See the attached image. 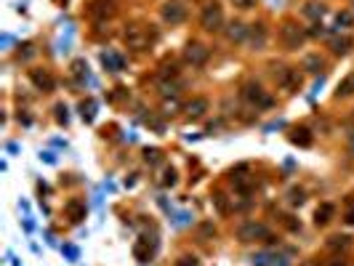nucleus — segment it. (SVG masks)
<instances>
[{
	"mask_svg": "<svg viewBox=\"0 0 354 266\" xmlns=\"http://www.w3.org/2000/svg\"><path fill=\"white\" fill-rule=\"evenodd\" d=\"M242 99L251 104V107H256V109H269V107L275 104L272 96H269L258 83H245V85H242Z\"/></svg>",
	"mask_w": 354,
	"mask_h": 266,
	"instance_id": "obj_1",
	"label": "nucleus"
},
{
	"mask_svg": "<svg viewBox=\"0 0 354 266\" xmlns=\"http://www.w3.org/2000/svg\"><path fill=\"white\" fill-rule=\"evenodd\" d=\"M200 24H203V29H208V32H219L224 27V8L216 3V0L203 8V14H200Z\"/></svg>",
	"mask_w": 354,
	"mask_h": 266,
	"instance_id": "obj_2",
	"label": "nucleus"
},
{
	"mask_svg": "<svg viewBox=\"0 0 354 266\" xmlns=\"http://www.w3.org/2000/svg\"><path fill=\"white\" fill-rule=\"evenodd\" d=\"M280 38H282V43L288 45V48H301V43L306 40V32H304V27L298 24V21H282V27H280Z\"/></svg>",
	"mask_w": 354,
	"mask_h": 266,
	"instance_id": "obj_3",
	"label": "nucleus"
},
{
	"mask_svg": "<svg viewBox=\"0 0 354 266\" xmlns=\"http://www.w3.org/2000/svg\"><path fill=\"white\" fill-rule=\"evenodd\" d=\"M275 80H277V85L282 91H288V94H293V91L301 88V72L296 67H280L275 72Z\"/></svg>",
	"mask_w": 354,
	"mask_h": 266,
	"instance_id": "obj_4",
	"label": "nucleus"
},
{
	"mask_svg": "<svg viewBox=\"0 0 354 266\" xmlns=\"http://www.w3.org/2000/svg\"><path fill=\"white\" fill-rule=\"evenodd\" d=\"M123 43L128 45V48H147V43H149V32L141 27V24H128L125 32H123Z\"/></svg>",
	"mask_w": 354,
	"mask_h": 266,
	"instance_id": "obj_5",
	"label": "nucleus"
},
{
	"mask_svg": "<svg viewBox=\"0 0 354 266\" xmlns=\"http://www.w3.org/2000/svg\"><path fill=\"white\" fill-rule=\"evenodd\" d=\"M160 14H162V21H168V24H181L186 19V6L181 0H165Z\"/></svg>",
	"mask_w": 354,
	"mask_h": 266,
	"instance_id": "obj_6",
	"label": "nucleus"
},
{
	"mask_svg": "<svg viewBox=\"0 0 354 266\" xmlns=\"http://www.w3.org/2000/svg\"><path fill=\"white\" fill-rule=\"evenodd\" d=\"M208 56H210V51L205 48L203 43H197V40L186 43V48H184V62H186V64H192V67H203V64L208 62Z\"/></svg>",
	"mask_w": 354,
	"mask_h": 266,
	"instance_id": "obj_7",
	"label": "nucleus"
},
{
	"mask_svg": "<svg viewBox=\"0 0 354 266\" xmlns=\"http://www.w3.org/2000/svg\"><path fill=\"white\" fill-rule=\"evenodd\" d=\"M237 237L242 242H253V240H261V237H269V229L264 224H256V221H248L237 229Z\"/></svg>",
	"mask_w": 354,
	"mask_h": 266,
	"instance_id": "obj_8",
	"label": "nucleus"
},
{
	"mask_svg": "<svg viewBox=\"0 0 354 266\" xmlns=\"http://www.w3.org/2000/svg\"><path fill=\"white\" fill-rule=\"evenodd\" d=\"M266 40H269V32H266V27L261 24V21L248 27V40H245V43L251 45L253 51H261L264 45H266Z\"/></svg>",
	"mask_w": 354,
	"mask_h": 266,
	"instance_id": "obj_9",
	"label": "nucleus"
},
{
	"mask_svg": "<svg viewBox=\"0 0 354 266\" xmlns=\"http://www.w3.org/2000/svg\"><path fill=\"white\" fill-rule=\"evenodd\" d=\"M30 77H32V83L38 85L40 91H51L53 88V77H51L48 69H32Z\"/></svg>",
	"mask_w": 354,
	"mask_h": 266,
	"instance_id": "obj_10",
	"label": "nucleus"
},
{
	"mask_svg": "<svg viewBox=\"0 0 354 266\" xmlns=\"http://www.w3.org/2000/svg\"><path fill=\"white\" fill-rule=\"evenodd\" d=\"M227 40L229 43H245L248 40V27L242 24V21H232V24L227 27Z\"/></svg>",
	"mask_w": 354,
	"mask_h": 266,
	"instance_id": "obj_11",
	"label": "nucleus"
},
{
	"mask_svg": "<svg viewBox=\"0 0 354 266\" xmlns=\"http://www.w3.org/2000/svg\"><path fill=\"white\" fill-rule=\"evenodd\" d=\"M186 114L189 117H203V114L208 112V99H203V96H197V99H192L189 104H186Z\"/></svg>",
	"mask_w": 354,
	"mask_h": 266,
	"instance_id": "obj_12",
	"label": "nucleus"
},
{
	"mask_svg": "<svg viewBox=\"0 0 354 266\" xmlns=\"http://www.w3.org/2000/svg\"><path fill=\"white\" fill-rule=\"evenodd\" d=\"M64 211H67V216H69V221H83V218H86V202L69 200Z\"/></svg>",
	"mask_w": 354,
	"mask_h": 266,
	"instance_id": "obj_13",
	"label": "nucleus"
},
{
	"mask_svg": "<svg viewBox=\"0 0 354 266\" xmlns=\"http://www.w3.org/2000/svg\"><path fill=\"white\" fill-rule=\"evenodd\" d=\"M91 14H93V16H99V19H107V16L115 14V6L110 3V0H107V3H101V0H93Z\"/></svg>",
	"mask_w": 354,
	"mask_h": 266,
	"instance_id": "obj_14",
	"label": "nucleus"
},
{
	"mask_svg": "<svg viewBox=\"0 0 354 266\" xmlns=\"http://www.w3.org/2000/svg\"><path fill=\"white\" fill-rule=\"evenodd\" d=\"M336 96H354V72H351V75H346V77L338 83Z\"/></svg>",
	"mask_w": 354,
	"mask_h": 266,
	"instance_id": "obj_15",
	"label": "nucleus"
},
{
	"mask_svg": "<svg viewBox=\"0 0 354 266\" xmlns=\"http://www.w3.org/2000/svg\"><path fill=\"white\" fill-rule=\"evenodd\" d=\"M304 69H306V72H320V69H322V59L317 53H309L304 59Z\"/></svg>",
	"mask_w": 354,
	"mask_h": 266,
	"instance_id": "obj_16",
	"label": "nucleus"
},
{
	"mask_svg": "<svg viewBox=\"0 0 354 266\" xmlns=\"http://www.w3.org/2000/svg\"><path fill=\"white\" fill-rule=\"evenodd\" d=\"M330 216H333V205H320V208H317V213H314V221L317 224H328L330 221Z\"/></svg>",
	"mask_w": 354,
	"mask_h": 266,
	"instance_id": "obj_17",
	"label": "nucleus"
},
{
	"mask_svg": "<svg viewBox=\"0 0 354 266\" xmlns=\"http://www.w3.org/2000/svg\"><path fill=\"white\" fill-rule=\"evenodd\" d=\"M330 48H333V53H346L351 48V38H333L330 40Z\"/></svg>",
	"mask_w": 354,
	"mask_h": 266,
	"instance_id": "obj_18",
	"label": "nucleus"
},
{
	"mask_svg": "<svg viewBox=\"0 0 354 266\" xmlns=\"http://www.w3.org/2000/svg\"><path fill=\"white\" fill-rule=\"evenodd\" d=\"M336 24H338V27H351V24H354L351 11H341V14L336 16Z\"/></svg>",
	"mask_w": 354,
	"mask_h": 266,
	"instance_id": "obj_19",
	"label": "nucleus"
},
{
	"mask_svg": "<svg viewBox=\"0 0 354 266\" xmlns=\"http://www.w3.org/2000/svg\"><path fill=\"white\" fill-rule=\"evenodd\" d=\"M304 14L309 16V19H320V16H322V6H317V3H306Z\"/></svg>",
	"mask_w": 354,
	"mask_h": 266,
	"instance_id": "obj_20",
	"label": "nucleus"
},
{
	"mask_svg": "<svg viewBox=\"0 0 354 266\" xmlns=\"http://www.w3.org/2000/svg\"><path fill=\"white\" fill-rule=\"evenodd\" d=\"M234 187H237L240 192H251V187H253V181L248 179V176H234Z\"/></svg>",
	"mask_w": 354,
	"mask_h": 266,
	"instance_id": "obj_21",
	"label": "nucleus"
},
{
	"mask_svg": "<svg viewBox=\"0 0 354 266\" xmlns=\"http://www.w3.org/2000/svg\"><path fill=\"white\" fill-rule=\"evenodd\" d=\"M293 141L296 144H312V136H309V131H296V136H293Z\"/></svg>",
	"mask_w": 354,
	"mask_h": 266,
	"instance_id": "obj_22",
	"label": "nucleus"
},
{
	"mask_svg": "<svg viewBox=\"0 0 354 266\" xmlns=\"http://www.w3.org/2000/svg\"><path fill=\"white\" fill-rule=\"evenodd\" d=\"M133 253H136V258H139V261H149V250L144 248V242H139V245L133 248Z\"/></svg>",
	"mask_w": 354,
	"mask_h": 266,
	"instance_id": "obj_23",
	"label": "nucleus"
},
{
	"mask_svg": "<svg viewBox=\"0 0 354 266\" xmlns=\"http://www.w3.org/2000/svg\"><path fill=\"white\" fill-rule=\"evenodd\" d=\"M104 64H110V67H115V69L123 67V62L117 59V56H112V53H104Z\"/></svg>",
	"mask_w": 354,
	"mask_h": 266,
	"instance_id": "obj_24",
	"label": "nucleus"
},
{
	"mask_svg": "<svg viewBox=\"0 0 354 266\" xmlns=\"http://www.w3.org/2000/svg\"><path fill=\"white\" fill-rule=\"evenodd\" d=\"M349 237H330V248H346Z\"/></svg>",
	"mask_w": 354,
	"mask_h": 266,
	"instance_id": "obj_25",
	"label": "nucleus"
},
{
	"mask_svg": "<svg viewBox=\"0 0 354 266\" xmlns=\"http://www.w3.org/2000/svg\"><path fill=\"white\" fill-rule=\"evenodd\" d=\"M162 184H165V187H173V184H176V170H173V168H168V170H165V179H162Z\"/></svg>",
	"mask_w": 354,
	"mask_h": 266,
	"instance_id": "obj_26",
	"label": "nucleus"
},
{
	"mask_svg": "<svg viewBox=\"0 0 354 266\" xmlns=\"http://www.w3.org/2000/svg\"><path fill=\"white\" fill-rule=\"evenodd\" d=\"M157 149H147V152H144V157H147V163H157Z\"/></svg>",
	"mask_w": 354,
	"mask_h": 266,
	"instance_id": "obj_27",
	"label": "nucleus"
},
{
	"mask_svg": "<svg viewBox=\"0 0 354 266\" xmlns=\"http://www.w3.org/2000/svg\"><path fill=\"white\" fill-rule=\"evenodd\" d=\"M176 266H200V263H197V258H189V256H184V258H181L179 263H176Z\"/></svg>",
	"mask_w": 354,
	"mask_h": 266,
	"instance_id": "obj_28",
	"label": "nucleus"
},
{
	"mask_svg": "<svg viewBox=\"0 0 354 266\" xmlns=\"http://www.w3.org/2000/svg\"><path fill=\"white\" fill-rule=\"evenodd\" d=\"M290 200H293V202H304V192H301V189H293V192H290Z\"/></svg>",
	"mask_w": 354,
	"mask_h": 266,
	"instance_id": "obj_29",
	"label": "nucleus"
},
{
	"mask_svg": "<svg viewBox=\"0 0 354 266\" xmlns=\"http://www.w3.org/2000/svg\"><path fill=\"white\" fill-rule=\"evenodd\" d=\"M232 3L237 6V8H251V6H253V0H232Z\"/></svg>",
	"mask_w": 354,
	"mask_h": 266,
	"instance_id": "obj_30",
	"label": "nucleus"
},
{
	"mask_svg": "<svg viewBox=\"0 0 354 266\" xmlns=\"http://www.w3.org/2000/svg\"><path fill=\"white\" fill-rule=\"evenodd\" d=\"M346 221H349V224H354V208H351V211L346 213Z\"/></svg>",
	"mask_w": 354,
	"mask_h": 266,
	"instance_id": "obj_31",
	"label": "nucleus"
}]
</instances>
